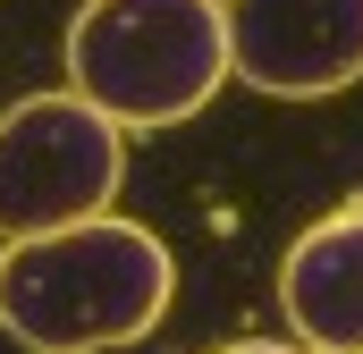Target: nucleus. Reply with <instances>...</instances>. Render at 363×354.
I'll return each instance as SVG.
<instances>
[{
	"label": "nucleus",
	"instance_id": "nucleus-1",
	"mask_svg": "<svg viewBox=\"0 0 363 354\" xmlns=\"http://www.w3.org/2000/svg\"><path fill=\"white\" fill-rule=\"evenodd\" d=\"M178 304V262L135 219H77L0 245V338L26 354H118L144 346Z\"/></svg>",
	"mask_w": 363,
	"mask_h": 354
},
{
	"label": "nucleus",
	"instance_id": "nucleus-2",
	"mask_svg": "<svg viewBox=\"0 0 363 354\" xmlns=\"http://www.w3.org/2000/svg\"><path fill=\"white\" fill-rule=\"evenodd\" d=\"M228 85L220 0H85L68 17V93L93 101L118 135L186 127Z\"/></svg>",
	"mask_w": 363,
	"mask_h": 354
},
{
	"label": "nucleus",
	"instance_id": "nucleus-3",
	"mask_svg": "<svg viewBox=\"0 0 363 354\" xmlns=\"http://www.w3.org/2000/svg\"><path fill=\"white\" fill-rule=\"evenodd\" d=\"M127 177V135L77 93H26L0 110V245L101 219Z\"/></svg>",
	"mask_w": 363,
	"mask_h": 354
},
{
	"label": "nucleus",
	"instance_id": "nucleus-4",
	"mask_svg": "<svg viewBox=\"0 0 363 354\" xmlns=\"http://www.w3.org/2000/svg\"><path fill=\"white\" fill-rule=\"evenodd\" d=\"M228 76L262 101H330L363 85V0H220Z\"/></svg>",
	"mask_w": 363,
	"mask_h": 354
},
{
	"label": "nucleus",
	"instance_id": "nucleus-5",
	"mask_svg": "<svg viewBox=\"0 0 363 354\" xmlns=\"http://www.w3.org/2000/svg\"><path fill=\"white\" fill-rule=\"evenodd\" d=\"M279 321L304 354H363V202L313 219L279 262Z\"/></svg>",
	"mask_w": 363,
	"mask_h": 354
},
{
	"label": "nucleus",
	"instance_id": "nucleus-6",
	"mask_svg": "<svg viewBox=\"0 0 363 354\" xmlns=\"http://www.w3.org/2000/svg\"><path fill=\"white\" fill-rule=\"evenodd\" d=\"M211 354H304V346H279V338H237V346H211Z\"/></svg>",
	"mask_w": 363,
	"mask_h": 354
}]
</instances>
